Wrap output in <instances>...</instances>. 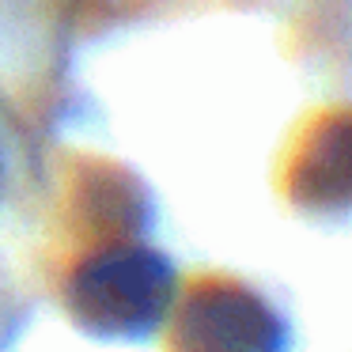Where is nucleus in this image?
<instances>
[{
  "label": "nucleus",
  "mask_w": 352,
  "mask_h": 352,
  "mask_svg": "<svg viewBox=\"0 0 352 352\" xmlns=\"http://www.w3.org/2000/svg\"><path fill=\"white\" fill-rule=\"evenodd\" d=\"M178 273L167 254L144 243H102L65 284L72 322L91 337L140 341L170 318Z\"/></svg>",
  "instance_id": "1"
},
{
  "label": "nucleus",
  "mask_w": 352,
  "mask_h": 352,
  "mask_svg": "<svg viewBox=\"0 0 352 352\" xmlns=\"http://www.w3.org/2000/svg\"><path fill=\"white\" fill-rule=\"evenodd\" d=\"M170 311V352H288L284 318L239 280H201Z\"/></svg>",
  "instance_id": "2"
},
{
  "label": "nucleus",
  "mask_w": 352,
  "mask_h": 352,
  "mask_svg": "<svg viewBox=\"0 0 352 352\" xmlns=\"http://www.w3.org/2000/svg\"><path fill=\"white\" fill-rule=\"evenodd\" d=\"M288 197L314 216L352 212V110L318 118L292 155Z\"/></svg>",
  "instance_id": "3"
},
{
  "label": "nucleus",
  "mask_w": 352,
  "mask_h": 352,
  "mask_svg": "<svg viewBox=\"0 0 352 352\" xmlns=\"http://www.w3.org/2000/svg\"><path fill=\"white\" fill-rule=\"evenodd\" d=\"M76 212L91 235L102 243H129L140 228H148V190L122 167H87L76 190Z\"/></svg>",
  "instance_id": "4"
}]
</instances>
